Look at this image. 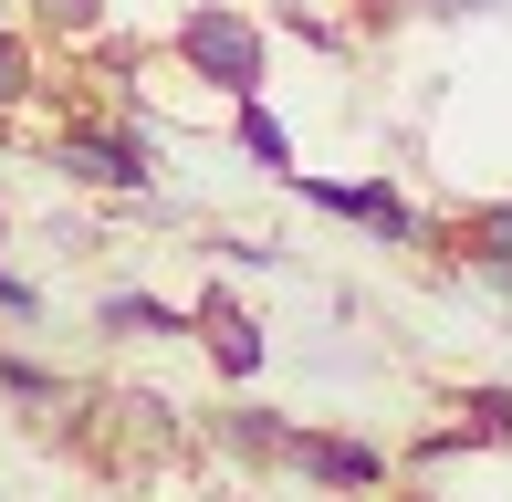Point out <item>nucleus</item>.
I'll use <instances>...</instances> for the list:
<instances>
[{
  "label": "nucleus",
  "instance_id": "f257e3e1",
  "mask_svg": "<svg viewBox=\"0 0 512 502\" xmlns=\"http://www.w3.org/2000/svg\"><path fill=\"white\" fill-rule=\"evenodd\" d=\"M189 63H209L220 84H251V32H241V21H220V11H199V21H189Z\"/></svg>",
  "mask_w": 512,
  "mask_h": 502
},
{
  "label": "nucleus",
  "instance_id": "f03ea898",
  "mask_svg": "<svg viewBox=\"0 0 512 502\" xmlns=\"http://www.w3.org/2000/svg\"><path fill=\"white\" fill-rule=\"evenodd\" d=\"M314 199H324V210H345V220H366V231H408V210H398L387 189H314Z\"/></svg>",
  "mask_w": 512,
  "mask_h": 502
},
{
  "label": "nucleus",
  "instance_id": "7ed1b4c3",
  "mask_svg": "<svg viewBox=\"0 0 512 502\" xmlns=\"http://www.w3.org/2000/svg\"><path fill=\"white\" fill-rule=\"evenodd\" d=\"M199 325H209V346H220V367H262V335H251V325H241L230 304H209Z\"/></svg>",
  "mask_w": 512,
  "mask_h": 502
},
{
  "label": "nucleus",
  "instance_id": "20e7f679",
  "mask_svg": "<svg viewBox=\"0 0 512 502\" xmlns=\"http://www.w3.org/2000/svg\"><path fill=\"white\" fill-rule=\"evenodd\" d=\"M63 157H74L84 178H147V157H136V147H115V136H84V147H63Z\"/></svg>",
  "mask_w": 512,
  "mask_h": 502
},
{
  "label": "nucleus",
  "instance_id": "39448f33",
  "mask_svg": "<svg viewBox=\"0 0 512 502\" xmlns=\"http://www.w3.org/2000/svg\"><path fill=\"white\" fill-rule=\"evenodd\" d=\"M439 11H481V0H439Z\"/></svg>",
  "mask_w": 512,
  "mask_h": 502
}]
</instances>
